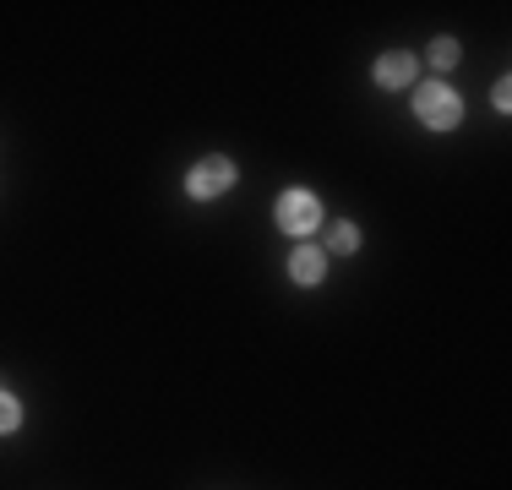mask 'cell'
<instances>
[{"mask_svg":"<svg viewBox=\"0 0 512 490\" xmlns=\"http://www.w3.org/2000/svg\"><path fill=\"white\" fill-rule=\"evenodd\" d=\"M414 115L431 131H453L463 120V98L447 88V82H420V88H414Z\"/></svg>","mask_w":512,"mask_h":490,"instance_id":"obj_1","label":"cell"},{"mask_svg":"<svg viewBox=\"0 0 512 490\" xmlns=\"http://www.w3.org/2000/svg\"><path fill=\"white\" fill-rule=\"evenodd\" d=\"M273 218H278V229L284 235H295V240H306L311 229H322V202H316L311 191H284L278 196V207H273Z\"/></svg>","mask_w":512,"mask_h":490,"instance_id":"obj_2","label":"cell"},{"mask_svg":"<svg viewBox=\"0 0 512 490\" xmlns=\"http://www.w3.org/2000/svg\"><path fill=\"white\" fill-rule=\"evenodd\" d=\"M229 186H235V158H224V153L202 158V164L186 175V191H191V202H218V196H224Z\"/></svg>","mask_w":512,"mask_h":490,"instance_id":"obj_3","label":"cell"},{"mask_svg":"<svg viewBox=\"0 0 512 490\" xmlns=\"http://www.w3.org/2000/svg\"><path fill=\"white\" fill-rule=\"evenodd\" d=\"M289 278H295L300 289H316V284H322V278H327V251H322V245L300 240L295 256H289Z\"/></svg>","mask_w":512,"mask_h":490,"instance_id":"obj_4","label":"cell"},{"mask_svg":"<svg viewBox=\"0 0 512 490\" xmlns=\"http://www.w3.org/2000/svg\"><path fill=\"white\" fill-rule=\"evenodd\" d=\"M371 77H376V88H387V93H393V88H414V55H409V49H387V55L376 60Z\"/></svg>","mask_w":512,"mask_h":490,"instance_id":"obj_5","label":"cell"},{"mask_svg":"<svg viewBox=\"0 0 512 490\" xmlns=\"http://www.w3.org/2000/svg\"><path fill=\"white\" fill-rule=\"evenodd\" d=\"M425 60H431L436 71H453L458 60H463V49H458V39H447V33H442V39H431V49H425Z\"/></svg>","mask_w":512,"mask_h":490,"instance_id":"obj_6","label":"cell"},{"mask_svg":"<svg viewBox=\"0 0 512 490\" xmlns=\"http://www.w3.org/2000/svg\"><path fill=\"white\" fill-rule=\"evenodd\" d=\"M327 245H333L338 256H355V251H360V224H349V218H344V224L327 235Z\"/></svg>","mask_w":512,"mask_h":490,"instance_id":"obj_7","label":"cell"},{"mask_svg":"<svg viewBox=\"0 0 512 490\" xmlns=\"http://www.w3.org/2000/svg\"><path fill=\"white\" fill-rule=\"evenodd\" d=\"M17 425H22V403L11 398L6 387H0V436H11V431H17Z\"/></svg>","mask_w":512,"mask_h":490,"instance_id":"obj_8","label":"cell"},{"mask_svg":"<svg viewBox=\"0 0 512 490\" xmlns=\"http://www.w3.org/2000/svg\"><path fill=\"white\" fill-rule=\"evenodd\" d=\"M491 104L502 109V115L512 109V82H507V77H502V82H496V88H491Z\"/></svg>","mask_w":512,"mask_h":490,"instance_id":"obj_9","label":"cell"}]
</instances>
